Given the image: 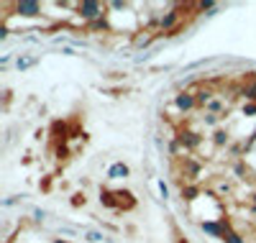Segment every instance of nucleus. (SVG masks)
<instances>
[{"mask_svg": "<svg viewBox=\"0 0 256 243\" xmlns=\"http://www.w3.org/2000/svg\"><path fill=\"white\" fill-rule=\"evenodd\" d=\"M84 240L88 243H108V236L100 230H84Z\"/></svg>", "mask_w": 256, "mask_h": 243, "instance_id": "ddd939ff", "label": "nucleus"}, {"mask_svg": "<svg viewBox=\"0 0 256 243\" xmlns=\"http://www.w3.org/2000/svg\"><path fill=\"white\" fill-rule=\"evenodd\" d=\"M238 92H241V98H244L246 102H256V80H254V77H248Z\"/></svg>", "mask_w": 256, "mask_h": 243, "instance_id": "1a4fd4ad", "label": "nucleus"}, {"mask_svg": "<svg viewBox=\"0 0 256 243\" xmlns=\"http://www.w3.org/2000/svg\"><path fill=\"white\" fill-rule=\"evenodd\" d=\"M3 243H10V240H3Z\"/></svg>", "mask_w": 256, "mask_h": 243, "instance_id": "393cba45", "label": "nucleus"}, {"mask_svg": "<svg viewBox=\"0 0 256 243\" xmlns=\"http://www.w3.org/2000/svg\"><path fill=\"white\" fill-rule=\"evenodd\" d=\"M13 13H6V16H16V18H31V20H38L44 18L46 13V6L44 3H36V0H18V3H10Z\"/></svg>", "mask_w": 256, "mask_h": 243, "instance_id": "f03ea898", "label": "nucleus"}, {"mask_svg": "<svg viewBox=\"0 0 256 243\" xmlns=\"http://www.w3.org/2000/svg\"><path fill=\"white\" fill-rule=\"evenodd\" d=\"M223 228H226V230H223V243H246V240L241 238V233H236V230L230 228V223H228L226 218H223Z\"/></svg>", "mask_w": 256, "mask_h": 243, "instance_id": "9b49d317", "label": "nucleus"}, {"mask_svg": "<svg viewBox=\"0 0 256 243\" xmlns=\"http://www.w3.org/2000/svg\"><path fill=\"white\" fill-rule=\"evenodd\" d=\"M228 141H230V136H228V130H223V128H218L216 134H212V144L216 146H228Z\"/></svg>", "mask_w": 256, "mask_h": 243, "instance_id": "4468645a", "label": "nucleus"}, {"mask_svg": "<svg viewBox=\"0 0 256 243\" xmlns=\"http://www.w3.org/2000/svg\"><path fill=\"white\" fill-rule=\"evenodd\" d=\"M177 141L184 146V154H187V151H192V148H198L202 138L195 134V130H180V134H177Z\"/></svg>", "mask_w": 256, "mask_h": 243, "instance_id": "423d86ee", "label": "nucleus"}, {"mask_svg": "<svg viewBox=\"0 0 256 243\" xmlns=\"http://www.w3.org/2000/svg\"><path fill=\"white\" fill-rule=\"evenodd\" d=\"M36 64H38V56H31V54H20V56L16 59V70H18V72H26V70L36 67Z\"/></svg>", "mask_w": 256, "mask_h": 243, "instance_id": "9d476101", "label": "nucleus"}, {"mask_svg": "<svg viewBox=\"0 0 256 243\" xmlns=\"http://www.w3.org/2000/svg\"><path fill=\"white\" fill-rule=\"evenodd\" d=\"M202 123H205V126H210V128H216V126L220 123V116H212V113H205V116H202Z\"/></svg>", "mask_w": 256, "mask_h": 243, "instance_id": "2eb2a0df", "label": "nucleus"}, {"mask_svg": "<svg viewBox=\"0 0 256 243\" xmlns=\"http://www.w3.org/2000/svg\"><path fill=\"white\" fill-rule=\"evenodd\" d=\"M195 98H198V105L208 108L212 100H216V90H212V87H198V90H195Z\"/></svg>", "mask_w": 256, "mask_h": 243, "instance_id": "6e6552de", "label": "nucleus"}, {"mask_svg": "<svg viewBox=\"0 0 256 243\" xmlns=\"http://www.w3.org/2000/svg\"><path fill=\"white\" fill-rule=\"evenodd\" d=\"M159 192H162V197H164V200L169 197V190H166V184H164V182H159Z\"/></svg>", "mask_w": 256, "mask_h": 243, "instance_id": "aec40b11", "label": "nucleus"}, {"mask_svg": "<svg viewBox=\"0 0 256 243\" xmlns=\"http://www.w3.org/2000/svg\"><path fill=\"white\" fill-rule=\"evenodd\" d=\"M62 54H64V56H77V52H74V49H70V46H64V49H62Z\"/></svg>", "mask_w": 256, "mask_h": 243, "instance_id": "412c9836", "label": "nucleus"}, {"mask_svg": "<svg viewBox=\"0 0 256 243\" xmlns=\"http://www.w3.org/2000/svg\"><path fill=\"white\" fill-rule=\"evenodd\" d=\"M128 176H131V166H128V164H123V162H113V164L108 166V180L120 182V180H128Z\"/></svg>", "mask_w": 256, "mask_h": 243, "instance_id": "39448f33", "label": "nucleus"}, {"mask_svg": "<svg viewBox=\"0 0 256 243\" xmlns=\"http://www.w3.org/2000/svg\"><path fill=\"white\" fill-rule=\"evenodd\" d=\"M200 230L202 233H208V236H212V238H220L223 240V220H202L200 223Z\"/></svg>", "mask_w": 256, "mask_h": 243, "instance_id": "0eeeda50", "label": "nucleus"}, {"mask_svg": "<svg viewBox=\"0 0 256 243\" xmlns=\"http://www.w3.org/2000/svg\"><path fill=\"white\" fill-rule=\"evenodd\" d=\"M251 200H254V202H256V192H254V197H251Z\"/></svg>", "mask_w": 256, "mask_h": 243, "instance_id": "b1692460", "label": "nucleus"}, {"mask_svg": "<svg viewBox=\"0 0 256 243\" xmlns=\"http://www.w3.org/2000/svg\"><path fill=\"white\" fill-rule=\"evenodd\" d=\"M216 192H218V194H230V182L218 180V182H216Z\"/></svg>", "mask_w": 256, "mask_h": 243, "instance_id": "dca6fc26", "label": "nucleus"}, {"mask_svg": "<svg viewBox=\"0 0 256 243\" xmlns=\"http://www.w3.org/2000/svg\"><path fill=\"white\" fill-rule=\"evenodd\" d=\"M182 6H172L162 18H159V28L166 34V36H174L180 28H182Z\"/></svg>", "mask_w": 256, "mask_h": 243, "instance_id": "7ed1b4c3", "label": "nucleus"}, {"mask_svg": "<svg viewBox=\"0 0 256 243\" xmlns=\"http://www.w3.org/2000/svg\"><path fill=\"white\" fill-rule=\"evenodd\" d=\"M10 59H13V56H10V54H3V56H0V64H3V67H6V64H8V62H10Z\"/></svg>", "mask_w": 256, "mask_h": 243, "instance_id": "4be33fe9", "label": "nucleus"}, {"mask_svg": "<svg viewBox=\"0 0 256 243\" xmlns=\"http://www.w3.org/2000/svg\"><path fill=\"white\" fill-rule=\"evenodd\" d=\"M244 116H256V102H246L244 105Z\"/></svg>", "mask_w": 256, "mask_h": 243, "instance_id": "a211bd4d", "label": "nucleus"}, {"mask_svg": "<svg viewBox=\"0 0 256 243\" xmlns=\"http://www.w3.org/2000/svg\"><path fill=\"white\" fill-rule=\"evenodd\" d=\"M174 108L180 110V113H192V110L198 108V98L192 90H182L174 95Z\"/></svg>", "mask_w": 256, "mask_h": 243, "instance_id": "20e7f679", "label": "nucleus"}, {"mask_svg": "<svg viewBox=\"0 0 256 243\" xmlns=\"http://www.w3.org/2000/svg\"><path fill=\"white\" fill-rule=\"evenodd\" d=\"M44 220H46V210L36 208V210H34V223H44Z\"/></svg>", "mask_w": 256, "mask_h": 243, "instance_id": "f3484780", "label": "nucleus"}, {"mask_svg": "<svg viewBox=\"0 0 256 243\" xmlns=\"http://www.w3.org/2000/svg\"><path fill=\"white\" fill-rule=\"evenodd\" d=\"M18 202V197H6V200H3V208H13Z\"/></svg>", "mask_w": 256, "mask_h": 243, "instance_id": "6ab92c4d", "label": "nucleus"}, {"mask_svg": "<svg viewBox=\"0 0 256 243\" xmlns=\"http://www.w3.org/2000/svg\"><path fill=\"white\" fill-rule=\"evenodd\" d=\"M202 192L195 187V184H182V200H187V202H192V200H198Z\"/></svg>", "mask_w": 256, "mask_h": 243, "instance_id": "f8f14e48", "label": "nucleus"}, {"mask_svg": "<svg viewBox=\"0 0 256 243\" xmlns=\"http://www.w3.org/2000/svg\"><path fill=\"white\" fill-rule=\"evenodd\" d=\"M74 16L82 18L84 24H92V20L108 16V3H100V0H80Z\"/></svg>", "mask_w": 256, "mask_h": 243, "instance_id": "f257e3e1", "label": "nucleus"}, {"mask_svg": "<svg viewBox=\"0 0 256 243\" xmlns=\"http://www.w3.org/2000/svg\"><path fill=\"white\" fill-rule=\"evenodd\" d=\"M52 243H70V240H64V238H54Z\"/></svg>", "mask_w": 256, "mask_h": 243, "instance_id": "5701e85b", "label": "nucleus"}]
</instances>
